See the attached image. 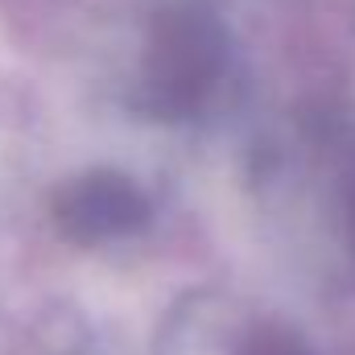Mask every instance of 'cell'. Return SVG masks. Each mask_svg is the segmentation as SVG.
Listing matches in <instances>:
<instances>
[{
	"label": "cell",
	"instance_id": "6da1fadb",
	"mask_svg": "<svg viewBox=\"0 0 355 355\" xmlns=\"http://www.w3.org/2000/svg\"><path fill=\"white\" fill-rule=\"evenodd\" d=\"M227 71V29L207 8H170L157 17L149 54H145V79L153 91V103L166 116L198 112Z\"/></svg>",
	"mask_w": 355,
	"mask_h": 355
},
{
	"label": "cell",
	"instance_id": "7a4b0ae2",
	"mask_svg": "<svg viewBox=\"0 0 355 355\" xmlns=\"http://www.w3.org/2000/svg\"><path fill=\"white\" fill-rule=\"evenodd\" d=\"M145 219H149V202L124 174H87L71 182L58 198L62 232L83 244L132 236L137 227H145Z\"/></svg>",
	"mask_w": 355,
	"mask_h": 355
},
{
	"label": "cell",
	"instance_id": "3957f363",
	"mask_svg": "<svg viewBox=\"0 0 355 355\" xmlns=\"http://www.w3.org/2000/svg\"><path fill=\"white\" fill-rule=\"evenodd\" d=\"M236 355H314V352H310V343L293 327H285V322H257L240 339Z\"/></svg>",
	"mask_w": 355,
	"mask_h": 355
}]
</instances>
